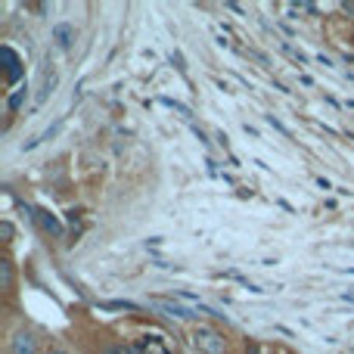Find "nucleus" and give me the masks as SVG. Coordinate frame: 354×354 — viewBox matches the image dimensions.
<instances>
[{"label":"nucleus","instance_id":"7","mask_svg":"<svg viewBox=\"0 0 354 354\" xmlns=\"http://www.w3.org/2000/svg\"><path fill=\"white\" fill-rule=\"evenodd\" d=\"M3 59H6V78H10V81H16L19 75H22V72H19V56L12 53L10 47H3Z\"/></svg>","mask_w":354,"mask_h":354},{"label":"nucleus","instance_id":"2","mask_svg":"<svg viewBox=\"0 0 354 354\" xmlns=\"http://www.w3.org/2000/svg\"><path fill=\"white\" fill-rule=\"evenodd\" d=\"M149 305L156 308V311H162L165 317H171L177 320V324H189V320L196 317V311L193 308H187V305H180V301H171V299H153Z\"/></svg>","mask_w":354,"mask_h":354},{"label":"nucleus","instance_id":"16","mask_svg":"<svg viewBox=\"0 0 354 354\" xmlns=\"http://www.w3.org/2000/svg\"><path fill=\"white\" fill-rule=\"evenodd\" d=\"M245 354H261V348H258L255 342H249V348H245Z\"/></svg>","mask_w":354,"mask_h":354},{"label":"nucleus","instance_id":"9","mask_svg":"<svg viewBox=\"0 0 354 354\" xmlns=\"http://www.w3.org/2000/svg\"><path fill=\"white\" fill-rule=\"evenodd\" d=\"M0 289H12V261H0Z\"/></svg>","mask_w":354,"mask_h":354},{"label":"nucleus","instance_id":"4","mask_svg":"<svg viewBox=\"0 0 354 354\" xmlns=\"http://www.w3.org/2000/svg\"><path fill=\"white\" fill-rule=\"evenodd\" d=\"M140 351L143 354H174L171 348H168L165 336H159V333H153V336H143L140 339Z\"/></svg>","mask_w":354,"mask_h":354},{"label":"nucleus","instance_id":"12","mask_svg":"<svg viewBox=\"0 0 354 354\" xmlns=\"http://www.w3.org/2000/svg\"><path fill=\"white\" fill-rule=\"evenodd\" d=\"M106 354H131V345H112V348H106Z\"/></svg>","mask_w":354,"mask_h":354},{"label":"nucleus","instance_id":"14","mask_svg":"<svg viewBox=\"0 0 354 354\" xmlns=\"http://www.w3.org/2000/svg\"><path fill=\"white\" fill-rule=\"evenodd\" d=\"M317 62H320V66H326V68H333V66H336V62H333L330 56H324V53H317Z\"/></svg>","mask_w":354,"mask_h":354},{"label":"nucleus","instance_id":"15","mask_svg":"<svg viewBox=\"0 0 354 354\" xmlns=\"http://www.w3.org/2000/svg\"><path fill=\"white\" fill-rule=\"evenodd\" d=\"M317 187H320V189H333V183L326 180V177H317Z\"/></svg>","mask_w":354,"mask_h":354},{"label":"nucleus","instance_id":"10","mask_svg":"<svg viewBox=\"0 0 354 354\" xmlns=\"http://www.w3.org/2000/svg\"><path fill=\"white\" fill-rule=\"evenodd\" d=\"M103 311H137L134 301H100Z\"/></svg>","mask_w":354,"mask_h":354},{"label":"nucleus","instance_id":"11","mask_svg":"<svg viewBox=\"0 0 354 354\" xmlns=\"http://www.w3.org/2000/svg\"><path fill=\"white\" fill-rule=\"evenodd\" d=\"M264 122H268L270 128H277V131H280L283 137H292V131H289L286 124H283V122H280V118H277V115H264Z\"/></svg>","mask_w":354,"mask_h":354},{"label":"nucleus","instance_id":"13","mask_svg":"<svg viewBox=\"0 0 354 354\" xmlns=\"http://www.w3.org/2000/svg\"><path fill=\"white\" fill-rule=\"evenodd\" d=\"M0 233H3V239H12V224H10V221H3V224H0Z\"/></svg>","mask_w":354,"mask_h":354},{"label":"nucleus","instance_id":"5","mask_svg":"<svg viewBox=\"0 0 354 354\" xmlns=\"http://www.w3.org/2000/svg\"><path fill=\"white\" fill-rule=\"evenodd\" d=\"M53 41H56V47H59V50H68V47H72V41H75V28L68 22L56 25V28H53Z\"/></svg>","mask_w":354,"mask_h":354},{"label":"nucleus","instance_id":"6","mask_svg":"<svg viewBox=\"0 0 354 354\" xmlns=\"http://www.w3.org/2000/svg\"><path fill=\"white\" fill-rule=\"evenodd\" d=\"M35 218L41 221V227H44V230H47V233H53V236H62V224H59V221H56L50 212H37Z\"/></svg>","mask_w":354,"mask_h":354},{"label":"nucleus","instance_id":"8","mask_svg":"<svg viewBox=\"0 0 354 354\" xmlns=\"http://www.w3.org/2000/svg\"><path fill=\"white\" fill-rule=\"evenodd\" d=\"M25 97H28V87H16V93H10V100H6V109L19 112V106L25 103Z\"/></svg>","mask_w":354,"mask_h":354},{"label":"nucleus","instance_id":"3","mask_svg":"<svg viewBox=\"0 0 354 354\" xmlns=\"http://www.w3.org/2000/svg\"><path fill=\"white\" fill-rule=\"evenodd\" d=\"M10 354H37V339H35V333H28V330L16 333V336L10 339Z\"/></svg>","mask_w":354,"mask_h":354},{"label":"nucleus","instance_id":"1","mask_svg":"<svg viewBox=\"0 0 354 354\" xmlns=\"http://www.w3.org/2000/svg\"><path fill=\"white\" fill-rule=\"evenodd\" d=\"M193 345L202 354H227L224 336H221L218 330H212V326H196L193 330Z\"/></svg>","mask_w":354,"mask_h":354},{"label":"nucleus","instance_id":"17","mask_svg":"<svg viewBox=\"0 0 354 354\" xmlns=\"http://www.w3.org/2000/svg\"><path fill=\"white\" fill-rule=\"evenodd\" d=\"M50 354H68V351H50Z\"/></svg>","mask_w":354,"mask_h":354}]
</instances>
